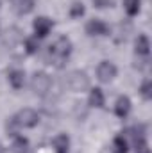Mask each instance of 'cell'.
Returning a JSON list of instances; mask_svg holds the SVG:
<instances>
[{"mask_svg": "<svg viewBox=\"0 0 152 153\" xmlns=\"http://www.w3.org/2000/svg\"><path fill=\"white\" fill-rule=\"evenodd\" d=\"M114 76H116V66H114L111 61H102L99 66H97V78L104 84L111 82Z\"/></svg>", "mask_w": 152, "mask_h": 153, "instance_id": "cell-5", "label": "cell"}, {"mask_svg": "<svg viewBox=\"0 0 152 153\" xmlns=\"http://www.w3.org/2000/svg\"><path fill=\"white\" fill-rule=\"evenodd\" d=\"M25 52L29 55H34L39 52V39L34 36V38H27L25 39Z\"/></svg>", "mask_w": 152, "mask_h": 153, "instance_id": "cell-17", "label": "cell"}, {"mask_svg": "<svg viewBox=\"0 0 152 153\" xmlns=\"http://www.w3.org/2000/svg\"><path fill=\"white\" fill-rule=\"evenodd\" d=\"M134 52L138 57H149L150 53V41L145 34H140L134 41Z\"/></svg>", "mask_w": 152, "mask_h": 153, "instance_id": "cell-9", "label": "cell"}, {"mask_svg": "<svg viewBox=\"0 0 152 153\" xmlns=\"http://www.w3.org/2000/svg\"><path fill=\"white\" fill-rule=\"evenodd\" d=\"M0 153H4V146L2 144H0Z\"/></svg>", "mask_w": 152, "mask_h": 153, "instance_id": "cell-24", "label": "cell"}, {"mask_svg": "<svg viewBox=\"0 0 152 153\" xmlns=\"http://www.w3.org/2000/svg\"><path fill=\"white\" fill-rule=\"evenodd\" d=\"M140 94L145 98V100H150L152 98V82L147 78V80H143V84L140 85Z\"/></svg>", "mask_w": 152, "mask_h": 153, "instance_id": "cell-20", "label": "cell"}, {"mask_svg": "<svg viewBox=\"0 0 152 153\" xmlns=\"http://www.w3.org/2000/svg\"><path fill=\"white\" fill-rule=\"evenodd\" d=\"M111 152L113 153H127L129 152V143L123 135H116L113 139V144H111Z\"/></svg>", "mask_w": 152, "mask_h": 153, "instance_id": "cell-15", "label": "cell"}, {"mask_svg": "<svg viewBox=\"0 0 152 153\" xmlns=\"http://www.w3.org/2000/svg\"><path fill=\"white\" fill-rule=\"evenodd\" d=\"M84 14V5L81 4V2H75L72 7H70V16L72 18H81Z\"/></svg>", "mask_w": 152, "mask_h": 153, "instance_id": "cell-21", "label": "cell"}, {"mask_svg": "<svg viewBox=\"0 0 152 153\" xmlns=\"http://www.w3.org/2000/svg\"><path fill=\"white\" fill-rule=\"evenodd\" d=\"M132 146H134V152L136 153H150V148H149V143H147V141L136 143V144H132Z\"/></svg>", "mask_w": 152, "mask_h": 153, "instance_id": "cell-22", "label": "cell"}, {"mask_svg": "<svg viewBox=\"0 0 152 153\" xmlns=\"http://www.w3.org/2000/svg\"><path fill=\"white\" fill-rule=\"evenodd\" d=\"M52 27H54V23H52V20H50V18H47V16H38V18L34 20V23H32L34 34H36V38H38V39L47 38V36H48V32L52 30Z\"/></svg>", "mask_w": 152, "mask_h": 153, "instance_id": "cell-6", "label": "cell"}, {"mask_svg": "<svg viewBox=\"0 0 152 153\" xmlns=\"http://www.w3.org/2000/svg\"><path fill=\"white\" fill-rule=\"evenodd\" d=\"M5 132H7L9 137H16V135H18L20 125H18V121H16L14 117H9V119H7V123H5Z\"/></svg>", "mask_w": 152, "mask_h": 153, "instance_id": "cell-18", "label": "cell"}, {"mask_svg": "<svg viewBox=\"0 0 152 153\" xmlns=\"http://www.w3.org/2000/svg\"><path fill=\"white\" fill-rule=\"evenodd\" d=\"M66 85L74 91V93H82L90 87V76L82 70H74L66 75Z\"/></svg>", "mask_w": 152, "mask_h": 153, "instance_id": "cell-2", "label": "cell"}, {"mask_svg": "<svg viewBox=\"0 0 152 153\" xmlns=\"http://www.w3.org/2000/svg\"><path fill=\"white\" fill-rule=\"evenodd\" d=\"M7 80L13 89H22L25 85V71L23 70H11L7 73Z\"/></svg>", "mask_w": 152, "mask_h": 153, "instance_id": "cell-10", "label": "cell"}, {"mask_svg": "<svg viewBox=\"0 0 152 153\" xmlns=\"http://www.w3.org/2000/svg\"><path fill=\"white\" fill-rule=\"evenodd\" d=\"M68 148H70V139H68V135L61 134V135H57V137L54 139V150H56V153H68Z\"/></svg>", "mask_w": 152, "mask_h": 153, "instance_id": "cell-14", "label": "cell"}, {"mask_svg": "<svg viewBox=\"0 0 152 153\" xmlns=\"http://www.w3.org/2000/svg\"><path fill=\"white\" fill-rule=\"evenodd\" d=\"M11 152L13 153H29V141L22 135H16L13 144H11Z\"/></svg>", "mask_w": 152, "mask_h": 153, "instance_id": "cell-13", "label": "cell"}, {"mask_svg": "<svg viewBox=\"0 0 152 153\" xmlns=\"http://www.w3.org/2000/svg\"><path fill=\"white\" fill-rule=\"evenodd\" d=\"M104 102H106V98H104L102 89H100V87H93V89L90 91L88 103H90L91 107H95V109H100V107H104Z\"/></svg>", "mask_w": 152, "mask_h": 153, "instance_id": "cell-11", "label": "cell"}, {"mask_svg": "<svg viewBox=\"0 0 152 153\" xmlns=\"http://www.w3.org/2000/svg\"><path fill=\"white\" fill-rule=\"evenodd\" d=\"M50 87H52V78L48 73H45V71H36L32 78H31V89H32V93L34 94H38V96H45L48 91H50Z\"/></svg>", "mask_w": 152, "mask_h": 153, "instance_id": "cell-3", "label": "cell"}, {"mask_svg": "<svg viewBox=\"0 0 152 153\" xmlns=\"http://www.w3.org/2000/svg\"><path fill=\"white\" fill-rule=\"evenodd\" d=\"M72 48H74V45H72L70 38L59 36V38L48 46L45 59H47L48 64H52V66H56V68H63L65 62L68 61L70 53H72Z\"/></svg>", "mask_w": 152, "mask_h": 153, "instance_id": "cell-1", "label": "cell"}, {"mask_svg": "<svg viewBox=\"0 0 152 153\" xmlns=\"http://www.w3.org/2000/svg\"><path fill=\"white\" fill-rule=\"evenodd\" d=\"M20 41H22V32H20L16 27L7 30V34H5V43H7V45H16V43H20Z\"/></svg>", "mask_w": 152, "mask_h": 153, "instance_id": "cell-19", "label": "cell"}, {"mask_svg": "<svg viewBox=\"0 0 152 153\" xmlns=\"http://www.w3.org/2000/svg\"><path fill=\"white\" fill-rule=\"evenodd\" d=\"M93 4L99 9H106V7H111L113 5V0H93Z\"/></svg>", "mask_w": 152, "mask_h": 153, "instance_id": "cell-23", "label": "cell"}, {"mask_svg": "<svg viewBox=\"0 0 152 153\" xmlns=\"http://www.w3.org/2000/svg\"><path fill=\"white\" fill-rule=\"evenodd\" d=\"M34 5H36V0H14V11L20 16H25V14L32 13Z\"/></svg>", "mask_w": 152, "mask_h": 153, "instance_id": "cell-12", "label": "cell"}, {"mask_svg": "<svg viewBox=\"0 0 152 153\" xmlns=\"http://www.w3.org/2000/svg\"><path fill=\"white\" fill-rule=\"evenodd\" d=\"M86 34L88 36H109V27L102 20H90L86 23Z\"/></svg>", "mask_w": 152, "mask_h": 153, "instance_id": "cell-7", "label": "cell"}, {"mask_svg": "<svg viewBox=\"0 0 152 153\" xmlns=\"http://www.w3.org/2000/svg\"><path fill=\"white\" fill-rule=\"evenodd\" d=\"M0 34H2V27H0Z\"/></svg>", "mask_w": 152, "mask_h": 153, "instance_id": "cell-25", "label": "cell"}, {"mask_svg": "<svg viewBox=\"0 0 152 153\" xmlns=\"http://www.w3.org/2000/svg\"><path fill=\"white\" fill-rule=\"evenodd\" d=\"M131 107H132V103H131L129 96H123L122 94L114 102V114L118 116V117H127L129 112H131Z\"/></svg>", "mask_w": 152, "mask_h": 153, "instance_id": "cell-8", "label": "cell"}, {"mask_svg": "<svg viewBox=\"0 0 152 153\" xmlns=\"http://www.w3.org/2000/svg\"><path fill=\"white\" fill-rule=\"evenodd\" d=\"M14 119L18 121L20 128H34L36 125L39 123V116L34 109H22L18 114L14 116Z\"/></svg>", "mask_w": 152, "mask_h": 153, "instance_id": "cell-4", "label": "cell"}, {"mask_svg": "<svg viewBox=\"0 0 152 153\" xmlns=\"http://www.w3.org/2000/svg\"><path fill=\"white\" fill-rule=\"evenodd\" d=\"M123 9L127 16H136L141 9V0H123Z\"/></svg>", "mask_w": 152, "mask_h": 153, "instance_id": "cell-16", "label": "cell"}]
</instances>
